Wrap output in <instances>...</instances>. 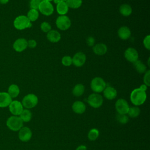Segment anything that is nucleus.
Here are the masks:
<instances>
[{
	"mask_svg": "<svg viewBox=\"0 0 150 150\" xmlns=\"http://www.w3.org/2000/svg\"><path fill=\"white\" fill-rule=\"evenodd\" d=\"M0 5H1V4H0Z\"/></svg>",
	"mask_w": 150,
	"mask_h": 150,
	"instance_id": "nucleus-45",
	"label": "nucleus"
},
{
	"mask_svg": "<svg viewBox=\"0 0 150 150\" xmlns=\"http://www.w3.org/2000/svg\"><path fill=\"white\" fill-rule=\"evenodd\" d=\"M62 1H66L67 0H62Z\"/></svg>",
	"mask_w": 150,
	"mask_h": 150,
	"instance_id": "nucleus-44",
	"label": "nucleus"
},
{
	"mask_svg": "<svg viewBox=\"0 0 150 150\" xmlns=\"http://www.w3.org/2000/svg\"><path fill=\"white\" fill-rule=\"evenodd\" d=\"M86 42H87V44L88 46H93L94 45V43H95V39L93 37L89 36L87 38Z\"/></svg>",
	"mask_w": 150,
	"mask_h": 150,
	"instance_id": "nucleus-38",
	"label": "nucleus"
},
{
	"mask_svg": "<svg viewBox=\"0 0 150 150\" xmlns=\"http://www.w3.org/2000/svg\"><path fill=\"white\" fill-rule=\"evenodd\" d=\"M141 90H142V91H146L147 88H148V86L146 85H145V84H141L139 87Z\"/></svg>",
	"mask_w": 150,
	"mask_h": 150,
	"instance_id": "nucleus-40",
	"label": "nucleus"
},
{
	"mask_svg": "<svg viewBox=\"0 0 150 150\" xmlns=\"http://www.w3.org/2000/svg\"><path fill=\"white\" fill-rule=\"evenodd\" d=\"M21 103L23 107L29 110L37 105L38 103V98L35 94L30 93L24 96Z\"/></svg>",
	"mask_w": 150,
	"mask_h": 150,
	"instance_id": "nucleus-4",
	"label": "nucleus"
},
{
	"mask_svg": "<svg viewBox=\"0 0 150 150\" xmlns=\"http://www.w3.org/2000/svg\"><path fill=\"white\" fill-rule=\"evenodd\" d=\"M13 26L18 30H23L32 26V22L25 15L18 16L13 21Z\"/></svg>",
	"mask_w": 150,
	"mask_h": 150,
	"instance_id": "nucleus-3",
	"label": "nucleus"
},
{
	"mask_svg": "<svg viewBox=\"0 0 150 150\" xmlns=\"http://www.w3.org/2000/svg\"><path fill=\"white\" fill-rule=\"evenodd\" d=\"M71 21L66 15H60L56 21L57 28L61 30H66L71 26Z\"/></svg>",
	"mask_w": 150,
	"mask_h": 150,
	"instance_id": "nucleus-7",
	"label": "nucleus"
},
{
	"mask_svg": "<svg viewBox=\"0 0 150 150\" xmlns=\"http://www.w3.org/2000/svg\"><path fill=\"white\" fill-rule=\"evenodd\" d=\"M146 100V92L139 88L133 90L130 94L131 102L135 106H139L143 104Z\"/></svg>",
	"mask_w": 150,
	"mask_h": 150,
	"instance_id": "nucleus-1",
	"label": "nucleus"
},
{
	"mask_svg": "<svg viewBox=\"0 0 150 150\" xmlns=\"http://www.w3.org/2000/svg\"><path fill=\"white\" fill-rule=\"evenodd\" d=\"M120 13L124 16H129L132 12V9L131 6L127 4H122L119 8Z\"/></svg>",
	"mask_w": 150,
	"mask_h": 150,
	"instance_id": "nucleus-23",
	"label": "nucleus"
},
{
	"mask_svg": "<svg viewBox=\"0 0 150 150\" xmlns=\"http://www.w3.org/2000/svg\"><path fill=\"white\" fill-rule=\"evenodd\" d=\"M129 104L124 98H119L115 104V108L118 114H127L129 110Z\"/></svg>",
	"mask_w": 150,
	"mask_h": 150,
	"instance_id": "nucleus-9",
	"label": "nucleus"
},
{
	"mask_svg": "<svg viewBox=\"0 0 150 150\" xmlns=\"http://www.w3.org/2000/svg\"><path fill=\"white\" fill-rule=\"evenodd\" d=\"M42 1H49V2H51V1H53V0H42Z\"/></svg>",
	"mask_w": 150,
	"mask_h": 150,
	"instance_id": "nucleus-43",
	"label": "nucleus"
},
{
	"mask_svg": "<svg viewBox=\"0 0 150 150\" xmlns=\"http://www.w3.org/2000/svg\"><path fill=\"white\" fill-rule=\"evenodd\" d=\"M86 60V54L81 52L76 53L72 57V64L76 67H81Z\"/></svg>",
	"mask_w": 150,
	"mask_h": 150,
	"instance_id": "nucleus-13",
	"label": "nucleus"
},
{
	"mask_svg": "<svg viewBox=\"0 0 150 150\" xmlns=\"http://www.w3.org/2000/svg\"><path fill=\"white\" fill-rule=\"evenodd\" d=\"M32 132L31 129L27 127H23L19 130L18 137L22 142H28L32 138Z\"/></svg>",
	"mask_w": 150,
	"mask_h": 150,
	"instance_id": "nucleus-11",
	"label": "nucleus"
},
{
	"mask_svg": "<svg viewBox=\"0 0 150 150\" xmlns=\"http://www.w3.org/2000/svg\"><path fill=\"white\" fill-rule=\"evenodd\" d=\"M28 47V40L25 38L17 39L13 44V49L17 52H22Z\"/></svg>",
	"mask_w": 150,
	"mask_h": 150,
	"instance_id": "nucleus-14",
	"label": "nucleus"
},
{
	"mask_svg": "<svg viewBox=\"0 0 150 150\" xmlns=\"http://www.w3.org/2000/svg\"><path fill=\"white\" fill-rule=\"evenodd\" d=\"M62 63L64 66H70L72 64V57L69 56H64L62 59Z\"/></svg>",
	"mask_w": 150,
	"mask_h": 150,
	"instance_id": "nucleus-32",
	"label": "nucleus"
},
{
	"mask_svg": "<svg viewBox=\"0 0 150 150\" xmlns=\"http://www.w3.org/2000/svg\"><path fill=\"white\" fill-rule=\"evenodd\" d=\"M87 101L91 107L97 108L103 105V98L100 94L94 93L88 96Z\"/></svg>",
	"mask_w": 150,
	"mask_h": 150,
	"instance_id": "nucleus-6",
	"label": "nucleus"
},
{
	"mask_svg": "<svg viewBox=\"0 0 150 150\" xmlns=\"http://www.w3.org/2000/svg\"><path fill=\"white\" fill-rule=\"evenodd\" d=\"M71 108L74 112L77 114H82L85 112L86 106L83 101H76L73 103Z\"/></svg>",
	"mask_w": 150,
	"mask_h": 150,
	"instance_id": "nucleus-17",
	"label": "nucleus"
},
{
	"mask_svg": "<svg viewBox=\"0 0 150 150\" xmlns=\"http://www.w3.org/2000/svg\"><path fill=\"white\" fill-rule=\"evenodd\" d=\"M93 51L96 55H104L107 51V47L104 43H97L93 46Z\"/></svg>",
	"mask_w": 150,
	"mask_h": 150,
	"instance_id": "nucleus-19",
	"label": "nucleus"
},
{
	"mask_svg": "<svg viewBox=\"0 0 150 150\" xmlns=\"http://www.w3.org/2000/svg\"><path fill=\"white\" fill-rule=\"evenodd\" d=\"M105 87L106 83L101 77H96L91 81L90 87L92 91L96 93L103 92Z\"/></svg>",
	"mask_w": 150,
	"mask_h": 150,
	"instance_id": "nucleus-5",
	"label": "nucleus"
},
{
	"mask_svg": "<svg viewBox=\"0 0 150 150\" xmlns=\"http://www.w3.org/2000/svg\"><path fill=\"white\" fill-rule=\"evenodd\" d=\"M141 113V110L138 106H132L129 107L128 111L127 112L129 117L131 118H137L138 117Z\"/></svg>",
	"mask_w": 150,
	"mask_h": 150,
	"instance_id": "nucleus-27",
	"label": "nucleus"
},
{
	"mask_svg": "<svg viewBox=\"0 0 150 150\" xmlns=\"http://www.w3.org/2000/svg\"><path fill=\"white\" fill-rule=\"evenodd\" d=\"M19 117L23 121V122H28L32 119V112L29 109H23L21 114L19 115Z\"/></svg>",
	"mask_w": 150,
	"mask_h": 150,
	"instance_id": "nucleus-26",
	"label": "nucleus"
},
{
	"mask_svg": "<svg viewBox=\"0 0 150 150\" xmlns=\"http://www.w3.org/2000/svg\"><path fill=\"white\" fill-rule=\"evenodd\" d=\"M37 45V42L34 39H30L28 41V47L31 49L35 48Z\"/></svg>",
	"mask_w": 150,
	"mask_h": 150,
	"instance_id": "nucleus-37",
	"label": "nucleus"
},
{
	"mask_svg": "<svg viewBox=\"0 0 150 150\" xmlns=\"http://www.w3.org/2000/svg\"><path fill=\"white\" fill-rule=\"evenodd\" d=\"M7 93L9 94V95L11 96L12 98H16V97L18 96V95L20 93L19 87L18 85L15 84H11L8 87Z\"/></svg>",
	"mask_w": 150,
	"mask_h": 150,
	"instance_id": "nucleus-22",
	"label": "nucleus"
},
{
	"mask_svg": "<svg viewBox=\"0 0 150 150\" xmlns=\"http://www.w3.org/2000/svg\"><path fill=\"white\" fill-rule=\"evenodd\" d=\"M41 2H42V0H30L29 2L30 9L38 10V8Z\"/></svg>",
	"mask_w": 150,
	"mask_h": 150,
	"instance_id": "nucleus-34",
	"label": "nucleus"
},
{
	"mask_svg": "<svg viewBox=\"0 0 150 150\" xmlns=\"http://www.w3.org/2000/svg\"><path fill=\"white\" fill-rule=\"evenodd\" d=\"M87 146L86 145H81L80 146H79L76 150H87Z\"/></svg>",
	"mask_w": 150,
	"mask_h": 150,
	"instance_id": "nucleus-39",
	"label": "nucleus"
},
{
	"mask_svg": "<svg viewBox=\"0 0 150 150\" xmlns=\"http://www.w3.org/2000/svg\"><path fill=\"white\" fill-rule=\"evenodd\" d=\"M143 44L144 47L147 50H150V36L149 35L144 38L143 40Z\"/></svg>",
	"mask_w": 150,
	"mask_h": 150,
	"instance_id": "nucleus-36",
	"label": "nucleus"
},
{
	"mask_svg": "<svg viewBox=\"0 0 150 150\" xmlns=\"http://www.w3.org/2000/svg\"><path fill=\"white\" fill-rule=\"evenodd\" d=\"M40 29L42 32L47 33L50 30H52V27L49 23L47 22H43L40 24Z\"/></svg>",
	"mask_w": 150,
	"mask_h": 150,
	"instance_id": "nucleus-33",
	"label": "nucleus"
},
{
	"mask_svg": "<svg viewBox=\"0 0 150 150\" xmlns=\"http://www.w3.org/2000/svg\"><path fill=\"white\" fill-rule=\"evenodd\" d=\"M9 0H0V4L5 5L9 2Z\"/></svg>",
	"mask_w": 150,
	"mask_h": 150,
	"instance_id": "nucleus-41",
	"label": "nucleus"
},
{
	"mask_svg": "<svg viewBox=\"0 0 150 150\" xmlns=\"http://www.w3.org/2000/svg\"><path fill=\"white\" fill-rule=\"evenodd\" d=\"M117 120L118 121V122L122 124H127L129 121L128 117L126 114H118L117 115Z\"/></svg>",
	"mask_w": 150,
	"mask_h": 150,
	"instance_id": "nucleus-31",
	"label": "nucleus"
},
{
	"mask_svg": "<svg viewBox=\"0 0 150 150\" xmlns=\"http://www.w3.org/2000/svg\"><path fill=\"white\" fill-rule=\"evenodd\" d=\"M134 67H135V70L141 74L145 73L146 71V65L141 60H137L135 62L133 63Z\"/></svg>",
	"mask_w": 150,
	"mask_h": 150,
	"instance_id": "nucleus-25",
	"label": "nucleus"
},
{
	"mask_svg": "<svg viewBox=\"0 0 150 150\" xmlns=\"http://www.w3.org/2000/svg\"><path fill=\"white\" fill-rule=\"evenodd\" d=\"M8 107L10 112L15 116L19 115L23 110V107L21 102L18 100L12 101Z\"/></svg>",
	"mask_w": 150,
	"mask_h": 150,
	"instance_id": "nucleus-10",
	"label": "nucleus"
},
{
	"mask_svg": "<svg viewBox=\"0 0 150 150\" xmlns=\"http://www.w3.org/2000/svg\"><path fill=\"white\" fill-rule=\"evenodd\" d=\"M66 2L69 8L77 9L81 6L83 1L82 0H67Z\"/></svg>",
	"mask_w": 150,
	"mask_h": 150,
	"instance_id": "nucleus-29",
	"label": "nucleus"
},
{
	"mask_svg": "<svg viewBox=\"0 0 150 150\" xmlns=\"http://www.w3.org/2000/svg\"><path fill=\"white\" fill-rule=\"evenodd\" d=\"M118 36L122 40H127L131 36V32L129 28L127 26H121L118 30Z\"/></svg>",
	"mask_w": 150,
	"mask_h": 150,
	"instance_id": "nucleus-18",
	"label": "nucleus"
},
{
	"mask_svg": "<svg viewBox=\"0 0 150 150\" xmlns=\"http://www.w3.org/2000/svg\"><path fill=\"white\" fill-rule=\"evenodd\" d=\"M99 136V131L96 128H93L89 131L87 134V138L90 141H94L96 140Z\"/></svg>",
	"mask_w": 150,
	"mask_h": 150,
	"instance_id": "nucleus-30",
	"label": "nucleus"
},
{
	"mask_svg": "<svg viewBox=\"0 0 150 150\" xmlns=\"http://www.w3.org/2000/svg\"><path fill=\"white\" fill-rule=\"evenodd\" d=\"M39 12L43 15L50 16L54 12V7L49 1H42L38 8Z\"/></svg>",
	"mask_w": 150,
	"mask_h": 150,
	"instance_id": "nucleus-8",
	"label": "nucleus"
},
{
	"mask_svg": "<svg viewBox=\"0 0 150 150\" xmlns=\"http://www.w3.org/2000/svg\"><path fill=\"white\" fill-rule=\"evenodd\" d=\"M150 70H148L145 71L144 76V83L145 85H146L148 87L150 86Z\"/></svg>",
	"mask_w": 150,
	"mask_h": 150,
	"instance_id": "nucleus-35",
	"label": "nucleus"
},
{
	"mask_svg": "<svg viewBox=\"0 0 150 150\" xmlns=\"http://www.w3.org/2000/svg\"><path fill=\"white\" fill-rule=\"evenodd\" d=\"M124 57L128 62L134 63L138 60V53L134 47L127 48L124 52Z\"/></svg>",
	"mask_w": 150,
	"mask_h": 150,
	"instance_id": "nucleus-12",
	"label": "nucleus"
},
{
	"mask_svg": "<svg viewBox=\"0 0 150 150\" xmlns=\"http://www.w3.org/2000/svg\"><path fill=\"white\" fill-rule=\"evenodd\" d=\"M103 95L106 99L112 100L117 97V91L115 88L111 86H107L105 87L103 90Z\"/></svg>",
	"mask_w": 150,
	"mask_h": 150,
	"instance_id": "nucleus-16",
	"label": "nucleus"
},
{
	"mask_svg": "<svg viewBox=\"0 0 150 150\" xmlns=\"http://www.w3.org/2000/svg\"><path fill=\"white\" fill-rule=\"evenodd\" d=\"M53 1H54V3L57 5V4H59V2H60L62 1V0H53Z\"/></svg>",
	"mask_w": 150,
	"mask_h": 150,
	"instance_id": "nucleus-42",
	"label": "nucleus"
},
{
	"mask_svg": "<svg viewBox=\"0 0 150 150\" xmlns=\"http://www.w3.org/2000/svg\"><path fill=\"white\" fill-rule=\"evenodd\" d=\"M39 16V13L38 10L34 9H30L28 11L26 15V16L31 22L36 21L38 19Z\"/></svg>",
	"mask_w": 150,
	"mask_h": 150,
	"instance_id": "nucleus-28",
	"label": "nucleus"
},
{
	"mask_svg": "<svg viewBox=\"0 0 150 150\" xmlns=\"http://www.w3.org/2000/svg\"><path fill=\"white\" fill-rule=\"evenodd\" d=\"M12 98L7 92H0V107L5 108L9 106L11 101Z\"/></svg>",
	"mask_w": 150,
	"mask_h": 150,
	"instance_id": "nucleus-15",
	"label": "nucleus"
},
{
	"mask_svg": "<svg viewBox=\"0 0 150 150\" xmlns=\"http://www.w3.org/2000/svg\"><path fill=\"white\" fill-rule=\"evenodd\" d=\"M47 39L52 43H56L60 40L61 35L56 30H50L47 33Z\"/></svg>",
	"mask_w": 150,
	"mask_h": 150,
	"instance_id": "nucleus-20",
	"label": "nucleus"
},
{
	"mask_svg": "<svg viewBox=\"0 0 150 150\" xmlns=\"http://www.w3.org/2000/svg\"><path fill=\"white\" fill-rule=\"evenodd\" d=\"M69 8L66 1H61L56 5V11L60 15H65L68 12Z\"/></svg>",
	"mask_w": 150,
	"mask_h": 150,
	"instance_id": "nucleus-21",
	"label": "nucleus"
},
{
	"mask_svg": "<svg viewBox=\"0 0 150 150\" xmlns=\"http://www.w3.org/2000/svg\"><path fill=\"white\" fill-rule=\"evenodd\" d=\"M7 127L12 131H18L23 127V122L19 116L9 117L6 122Z\"/></svg>",
	"mask_w": 150,
	"mask_h": 150,
	"instance_id": "nucleus-2",
	"label": "nucleus"
},
{
	"mask_svg": "<svg viewBox=\"0 0 150 150\" xmlns=\"http://www.w3.org/2000/svg\"><path fill=\"white\" fill-rule=\"evenodd\" d=\"M84 90H85V87L83 84H77L73 88L72 93L73 96L76 97H80L83 94Z\"/></svg>",
	"mask_w": 150,
	"mask_h": 150,
	"instance_id": "nucleus-24",
	"label": "nucleus"
}]
</instances>
